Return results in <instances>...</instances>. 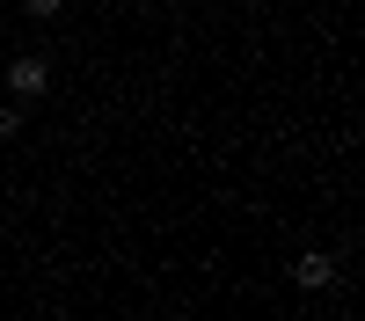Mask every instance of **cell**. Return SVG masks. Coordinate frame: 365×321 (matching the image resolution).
Masks as SVG:
<instances>
[{
    "mask_svg": "<svg viewBox=\"0 0 365 321\" xmlns=\"http://www.w3.org/2000/svg\"><path fill=\"white\" fill-rule=\"evenodd\" d=\"M51 88V58H37V51H22L15 66H8V102H37Z\"/></svg>",
    "mask_w": 365,
    "mask_h": 321,
    "instance_id": "cell-1",
    "label": "cell"
},
{
    "mask_svg": "<svg viewBox=\"0 0 365 321\" xmlns=\"http://www.w3.org/2000/svg\"><path fill=\"white\" fill-rule=\"evenodd\" d=\"M292 285L299 292H329V285H336V256H329V248H299L292 256Z\"/></svg>",
    "mask_w": 365,
    "mask_h": 321,
    "instance_id": "cell-2",
    "label": "cell"
},
{
    "mask_svg": "<svg viewBox=\"0 0 365 321\" xmlns=\"http://www.w3.org/2000/svg\"><path fill=\"white\" fill-rule=\"evenodd\" d=\"M29 125V102H0V139H15Z\"/></svg>",
    "mask_w": 365,
    "mask_h": 321,
    "instance_id": "cell-3",
    "label": "cell"
},
{
    "mask_svg": "<svg viewBox=\"0 0 365 321\" xmlns=\"http://www.w3.org/2000/svg\"><path fill=\"white\" fill-rule=\"evenodd\" d=\"M22 8L37 15V22H58V8H66V0H22Z\"/></svg>",
    "mask_w": 365,
    "mask_h": 321,
    "instance_id": "cell-4",
    "label": "cell"
}]
</instances>
